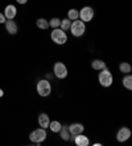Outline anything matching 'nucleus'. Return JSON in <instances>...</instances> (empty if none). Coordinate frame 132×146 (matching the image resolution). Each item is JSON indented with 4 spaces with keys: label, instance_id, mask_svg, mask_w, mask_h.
Returning <instances> with one entry per match:
<instances>
[{
    "label": "nucleus",
    "instance_id": "obj_23",
    "mask_svg": "<svg viewBox=\"0 0 132 146\" xmlns=\"http://www.w3.org/2000/svg\"><path fill=\"white\" fill-rule=\"evenodd\" d=\"M5 20H7V19H5V16H4L3 13H0V24H4V23H5Z\"/></svg>",
    "mask_w": 132,
    "mask_h": 146
},
{
    "label": "nucleus",
    "instance_id": "obj_15",
    "mask_svg": "<svg viewBox=\"0 0 132 146\" xmlns=\"http://www.w3.org/2000/svg\"><path fill=\"white\" fill-rule=\"evenodd\" d=\"M91 67L94 70H103V68H106V63L102 59H95V61H92Z\"/></svg>",
    "mask_w": 132,
    "mask_h": 146
},
{
    "label": "nucleus",
    "instance_id": "obj_25",
    "mask_svg": "<svg viewBox=\"0 0 132 146\" xmlns=\"http://www.w3.org/2000/svg\"><path fill=\"white\" fill-rule=\"evenodd\" d=\"M4 95V91H3V90H1V88H0V98H1V96H3Z\"/></svg>",
    "mask_w": 132,
    "mask_h": 146
},
{
    "label": "nucleus",
    "instance_id": "obj_18",
    "mask_svg": "<svg viewBox=\"0 0 132 146\" xmlns=\"http://www.w3.org/2000/svg\"><path fill=\"white\" fill-rule=\"evenodd\" d=\"M68 19L69 20H71V21L79 19V12H78L77 9H74V8H71V9L68 12Z\"/></svg>",
    "mask_w": 132,
    "mask_h": 146
},
{
    "label": "nucleus",
    "instance_id": "obj_14",
    "mask_svg": "<svg viewBox=\"0 0 132 146\" xmlns=\"http://www.w3.org/2000/svg\"><path fill=\"white\" fill-rule=\"evenodd\" d=\"M58 133H61V138L65 139V141H69V139L71 138V134H70V132H69L68 126H61V130Z\"/></svg>",
    "mask_w": 132,
    "mask_h": 146
},
{
    "label": "nucleus",
    "instance_id": "obj_10",
    "mask_svg": "<svg viewBox=\"0 0 132 146\" xmlns=\"http://www.w3.org/2000/svg\"><path fill=\"white\" fill-rule=\"evenodd\" d=\"M68 128H69V132H70L71 136H77V134H81V133H83V130H85V126L82 125V124H79V122L71 124V125L68 126Z\"/></svg>",
    "mask_w": 132,
    "mask_h": 146
},
{
    "label": "nucleus",
    "instance_id": "obj_24",
    "mask_svg": "<svg viewBox=\"0 0 132 146\" xmlns=\"http://www.w3.org/2000/svg\"><path fill=\"white\" fill-rule=\"evenodd\" d=\"M16 1H17L19 4H25V3L28 1V0H16Z\"/></svg>",
    "mask_w": 132,
    "mask_h": 146
},
{
    "label": "nucleus",
    "instance_id": "obj_1",
    "mask_svg": "<svg viewBox=\"0 0 132 146\" xmlns=\"http://www.w3.org/2000/svg\"><path fill=\"white\" fill-rule=\"evenodd\" d=\"M50 38L53 42H56L57 45H64L66 41H68V36H66V33H65L62 29H60V28H56V29H53V32L50 33Z\"/></svg>",
    "mask_w": 132,
    "mask_h": 146
},
{
    "label": "nucleus",
    "instance_id": "obj_3",
    "mask_svg": "<svg viewBox=\"0 0 132 146\" xmlns=\"http://www.w3.org/2000/svg\"><path fill=\"white\" fill-rule=\"evenodd\" d=\"M98 80H99V83H101L103 87H110V86L112 84L114 78H112V74L110 72V70L103 68V70H101V72H99Z\"/></svg>",
    "mask_w": 132,
    "mask_h": 146
},
{
    "label": "nucleus",
    "instance_id": "obj_8",
    "mask_svg": "<svg viewBox=\"0 0 132 146\" xmlns=\"http://www.w3.org/2000/svg\"><path fill=\"white\" fill-rule=\"evenodd\" d=\"M129 137H131V130H129L127 126L120 128V129L118 130V133H116V139H118L119 142H125Z\"/></svg>",
    "mask_w": 132,
    "mask_h": 146
},
{
    "label": "nucleus",
    "instance_id": "obj_22",
    "mask_svg": "<svg viewBox=\"0 0 132 146\" xmlns=\"http://www.w3.org/2000/svg\"><path fill=\"white\" fill-rule=\"evenodd\" d=\"M60 24H61V20L60 19H57V17H54V19H52L50 20V23H49V27H52V28H60Z\"/></svg>",
    "mask_w": 132,
    "mask_h": 146
},
{
    "label": "nucleus",
    "instance_id": "obj_17",
    "mask_svg": "<svg viewBox=\"0 0 132 146\" xmlns=\"http://www.w3.org/2000/svg\"><path fill=\"white\" fill-rule=\"evenodd\" d=\"M61 122H58V121H52L50 124H49V128H50V130L53 133H58L60 130H61Z\"/></svg>",
    "mask_w": 132,
    "mask_h": 146
},
{
    "label": "nucleus",
    "instance_id": "obj_21",
    "mask_svg": "<svg viewBox=\"0 0 132 146\" xmlns=\"http://www.w3.org/2000/svg\"><path fill=\"white\" fill-rule=\"evenodd\" d=\"M36 25H37L40 29H48L49 28V21H46L45 19H38L36 21Z\"/></svg>",
    "mask_w": 132,
    "mask_h": 146
},
{
    "label": "nucleus",
    "instance_id": "obj_5",
    "mask_svg": "<svg viewBox=\"0 0 132 146\" xmlns=\"http://www.w3.org/2000/svg\"><path fill=\"white\" fill-rule=\"evenodd\" d=\"M29 139L34 143H41L42 141L46 139V130L44 128H38V129L33 130V132L29 134Z\"/></svg>",
    "mask_w": 132,
    "mask_h": 146
},
{
    "label": "nucleus",
    "instance_id": "obj_20",
    "mask_svg": "<svg viewBox=\"0 0 132 146\" xmlns=\"http://www.w3.org/2000/svg\"><path fill=\"white\" fill-rule=\"evenodd\" d=\"M123 86H124L127 90H132V76L131 75H127L123 78Z\"/></svg>",
    "mask_w": 132,
    "mask_h": 146
},
{
    "label": "nucleus",
    "instance_id": "obj_12",
    "mask_svg": "<svg viewBox=\"0 0 132 146\" xmlns=\"http://www.w3.org/2000/svg\"><path fill=\"white\" fill-rule=\"evenodd\" d=\"M5 29L9 34H16L17 33V24L13 20H5Z\"/></svg>",
    "mask_w": 132,
    "mask_h": 146
},
{
    "label": "nucleus",
    "instance_id": "obj_2",
    "mask_svg": "<svg viewBox=\"0 0 132 146\" xmlns=\"http://www.w3.org/2000/svg\"><path fill=\"white\" fill-rule=\"evenodd\" d=\"M70 31H71V34H73L74 37H81L86 31V25L82 20H78L77 19V20H74L73 23H71Z\"/></svg>",
    "mask_w": 132,
    "mask_h": 146
},
{
    "label": "nucleus",
    "instance_id": "obj_9",
    "mask_svg": "<svg viewBox=\"0 0 132 146\" xmlns=\"http://www.w3.org/2000/svg\"><path fill=\"white\" fill-rule=\"evenodd\" d=\"M16 15H17V9L15 5L9 4V5L5 7V9H4V16H5L7 20H13L15 17H16Z\"/></svg>",
    "mask_w": 132,
    "mask_h": 146
},
{
    "label": "nucleus",
    "instance_id": "obj_16",
    "mask_svg": "<svg viewBox=\"0 0 132 146\" xmlns=\"http://www.w3.org/2000/svg\"><path fill=\"white\" fill-rule=\"evenodd\" d=\"M60 27H61V29H62L64 32L70 31L71 20H69V19H64V20H61V24H60Z\"/></svg>",
    "mask_w": 132,
    "mask_h": 146
},
{
    "label": "nucleus",
    "instance_id": "obj_11",
    "mask_svg": "<svg viewBox=\"0 0 132 146\" xmlns=\"http://www.w3.org/2000/svg\"><path fill=\"white\" fill-rule=\"evenodd\" d=\"M74 142L75 145L78 146H87L88 143H90V141H88V137L83 136V134H77V136H74Z\"/></svg>",
    "mask_w": 132,
    "mask_h": 146
},
{
    "label": "nucleus",
    "instance_id": "obj_6",
    "mask_svg": "<svg viewBox=\"0 0 132 146\" xmlns=\"http://www.w3.org/2000/svg\"><path fill=\"white\" fill-rule=\"evenodd\" d=\"M53 71H54V75L58 79H65L68 76V68H66V66L62 62H56Z\"/></svg>",
    "mask_w": 132,
    "mask_h": 146
},
{
    "label": "nucleus",
    "instance_id": "obj_4",
    "mask_svg": "<svg viewBox=\"0 0 132 146\" xmlns=\"http://www.w3.org/2000/svg\"><path fill=\"white\" fill-rule=\"evenodd\" d=\"M52 92V86L50 83L48 82V79H42L37 83V94L42 98H46V96L50 95Z\"/></svg>",
    "mask_w": 132,
    "mask_h": 146
},
{
    "label": "nucleus",
    "instance_id": "obj_13",
    "mask_svg": "<svg viewBox=\"0 0 132 146\" xmlns=\"http://www.w3.org/2000/svg\"><path fill=\"white\" fill-rule=\"evenodd\" d=\"M38 124H40V126L41 128H44V129L49 128V124H50L49 116H48L46 113H41V115L38 116Z\"/></svg>",
    "mask_w": 132,
    "mask_h": 146
},
{
    "label": "nucleus",
    "instance_id": "obj_7",
    "mask_svg": "<svg viewBox=\"0 0 132 146\" xmlns=\"http://www.w3.org/2000/svg\"><path fill=\"white\" fill-rule=\"evenodd\" d=\"M92 17H94V9H92L91 7H83L79 11V19H81L83 23L91 21Z\"/></svg>",
    "mask_w": 132,
    "mask_h": 146
},
{
    "label": "nucleus",
    "instance_id": "obj_19",
    "mask_svg": "<svg viewBox=\"0 0 132 146\" xmlns=\"http://www.w3.org/2000/svg\"><path fill=\"white\" fill-rule=\"evenodd\" d=\"M119 70L123 72V74H128V72H131V65L129 63H127V62H122L120 63V66H119Z\"/></svg>",
    "mask_w": 132,
    "mask_h": 146
}]
</instances>
